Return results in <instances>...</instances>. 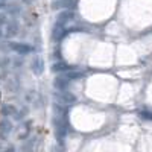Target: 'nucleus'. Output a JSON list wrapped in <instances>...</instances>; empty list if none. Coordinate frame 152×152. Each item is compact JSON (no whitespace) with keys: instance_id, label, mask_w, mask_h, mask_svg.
I'll list each match as a JSON object with an SVG mask.
<instances>
[{"instance_id":"f257e3e1","label":"nucleus","mask_w":152,"mask_h":152,"mask_svg":"<svg viewBox=\"0 0 152 152\" xmlns=\"http://www.w3.org/2000/svg\"><path fill=\"white\" fill-rule=\"evenodd\" d=\"M12 49L17 50V52H21V53H28L31 47H28L26 44H15V43H12Z\"/></svg>"},{"instance_id":"f03ea898","label":"nucleus","mask_w":152,"mask_h":152,"mask_svg":"<svg viewBox=\"0 0 152 152\" xmlns=\"http://www.w3.org/2000/svg\"><path fill=\"white\" fill-rule=\"evenodd\" d=\"M9 131H11V123H9L8 120H5V122L2 123V135H8Z\"/></svg>"},{"instance_id":"7ed1b4c3","label":"nucleus","mask_w":152,"mask_h":152,"mask_svg":"<svg viewBox=\"0 0 152 152\" xmlns=\"http://www.w3.org/2000/svg\"><path fill=\"white\" fill-rule=\"evenodd\" d=\"M6 152H14V149H12V148H9V149H8Z\"/></svg>"}]
</instances>
